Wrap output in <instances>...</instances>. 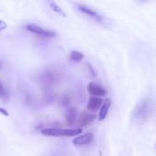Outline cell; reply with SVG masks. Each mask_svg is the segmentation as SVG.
Listing matches in <instances>:
<instances>
[{"mask_svg": "<svg viewBox=\"0 0 156 156\" xmlns=\"http://www.w3.org/2000/svg\"><path fill=\"white\" fill-rule=\"evenodd\" d=\"M77 8L80 13H82L83 15L90 17L91 19L95 20L96 22H98L100 24H104L105 23L104 16L101 14H100L97 9L88 5L86 4H82V3H77Z\"/></svg>", "mask_w": 156, "mask_h": 156, "instance_id": "3", "label": "cell"}, {"mask_svg": "<svg viewBox=\"0 0 156 156\" xmlns=\"http://www.w3.org/2000/svg\"><path fill=\"white\" fill-rule=\"evenodd\" d=\"M102 103H103V100H102L101 98L90 96V97L89 98V101H88L87 109H88V111H90V112H98V110L101 109Z\"/></svg>", "mask_w": 156, "mask_h": 156, "instance_id": "8", "label": "cell"}, {"mask_svg": "<svg viewBox=\"0 0 156 156\" xmlns=\"http://www.w3.org/2000/svg\"><path fill=\"white\" fill-rule=\"evenodd\" d=\"M69 58L74 62H80L84 58V54L81 53V52H80V51H77V50H72L70 52Z\"/></svg>", "mask_w": 156, "mask_h": 156, "instance_id": "12", "label": "cell"}, {"mask_svg": "<svg viewBox=\"0 0 156 156\" xmlns=\"http://www.w3.org/2000/svg\"><path fill=\"white\" fill-rule=\"evenodd\" d=\"M76 119H77V109L74 107H70L66 111L65 113V120L66 122L69 125H73L76 122Z\"/></svg>", "mask_w": 156, "mask_h": 156, "instance_id": "10", "label": "cell"}, {"mask_svg": "<svg viewBox=\"0 0 156 156\" xmlns=\"http://www.w3.org/2000/svg\"><path fill=\"white\" fill-rule=\"evenodd\" d=\"M25 28L27 31L33 33L35 35H37L44 38H54L57 36V33L55 31L45 28L41 26L36 25V24H27V25H26Z\"/></svg>", "mask_w": 156, "mask_h": 156, "instance_id": "4", "label": "cell"}, {"mask_svg": "<svg viewBox=\"0 0 156 156\" xmlns=\"http://www.w3.org/2000/svg\"><path fill=\"white\" fill-rule=\"evenodd\" d=\"M97 115L91 112H83L80 114L79 119H78V124L80 127H85L88 126L89 124H90L91 122H93L96 119H97Z\"/></svg>", "mask_w": 156, "mask_h": 156, "instance_id": "7", "label": "cell"}, {"mask_svg": "<svg viewBox=\"0 0 156 156\" xmlns=\"http://www.w3.org/2000/svg\"><path fill=\"white\" fill-rule=\"evenodd\" d=\"M48 5H49V8H50L54 13H57V14H58V15H60V16H64V17L67 16V14H66V13L64 12V10L58 5L57 2H55V1H48Z\"/></svg>", "mask_w": 156, "mask_h": 156, "instance_id": "11", "label": "cell"}, {"mask_svg": "<svg viewBox=\"0 0 156 156\" xmlns=\"http://www.w3.org/2000/svg\"><path fill=\"white\" fill-rule=\"evenodd\" d=\"M88 91L92 97L101 98L107 94V90L103 86H101L99 83L93 82V81H91L88 84Z\"/></svg>", "mask_w": 156, "mask_h": 156, "instance_id": "5", "label": "cell"}, {"mask_svg": "<svg viewBox=\"0 0 156 156\" xmlns=\"http://www.w3.org/2000/svg\"><path fill=\"white\" fill-rule=\"evenodd\" d=\"M154 110V103L151 98H145L139 101L133 109V115L136 122L144 123L153 115Z\"/></svg>", "mask_w": 156, "mask_h": 156, "instance_id": "1", "label": "cell"}, {"mask_svg": "<svg viewBox=\"0 0 156 156\" xmlns=\"http://www.w3.org/2000/svg\"><path fill=\"white\" fill-rule=\"evenodd\" d=\"M0 114H1V115H3V116H5V117H7V116L9 115L8 112H7L5 109L1 108V107H0Z\"/></svg>", "mask_w": 156, "mask_h": 156, "instance_id": "15", "label": "cell"}, {"mask_svg": "<svg viewBox=\"0 0 156 156\" xmlns=\"http://www.w3.org/2000/svg\"><path fill=\"white\" fill-rule=\"evenodd\" d=\"M93 139H94L93 133L90 132H88L83 134H80L76 136L72 140V144L76 146H84V145L90 144L93 141Z\"/></svg>", "mask_w": 156, "mask_h": 156, "instance_id": "6", "label": "cell"}, {"mask_svg": "<svg viewBox=\"0 0 156 156\" xmlns=\"http://www.w3.org/2000/svg\"><path fill=\"white\" fill-rule=\"evenodd\" d=\"M80 129H59V128H45L40 131L41 134L50 137H76L81 133Z\"/></svg>", "mask_w": 156, "mask_h": 156, "instance_id": "2", "label": "cell"}, {"mask_svg": "<svg viewBox=\"0 0 156 156\" xmlns=\"http://www.w3.org/2000/svg\"><path fill=\"white\" fill-rule=\"evenodd\" d=\"M112 106V101L111 99L107 98L105 101H103V103L100 109V112H99V116H98V119L99 121H103L105 120V118L107 117L108 113H109V111H110V108Z\"/></svg>", "mask_w": 156, "mask_h": 156, "instance_id": "9", "label": "cell"}, {"mask_svg": "<svg viewBox=\"0 0 156 156\" xmlns=\"http://www.w3.org/2000/svg\"><path fill=\"white\" fill-rule=\"evenodd\" d=\"M6 27H7V24H6V22H5V21H4V20H1V19H0V32H2L3 30H5Z\"/></svg>", "mask_w": 156, "mask_h": 156, "instance_id": "14", "label": "cell"}, {"mask_svg": "<svg viewBox=\"0 0 156 156\" xmlns=\"http://www.w3.org/2000/svg\"><path fill=\"white\" fill-rule=\"evenodd\" d=\"M8 97H9L8 90L0 80V100H7Z\"/></svg>", "mask_w": 156, "mask_h": 156, "instance_id": "13", "label": "cell"}]
</instances>
